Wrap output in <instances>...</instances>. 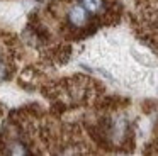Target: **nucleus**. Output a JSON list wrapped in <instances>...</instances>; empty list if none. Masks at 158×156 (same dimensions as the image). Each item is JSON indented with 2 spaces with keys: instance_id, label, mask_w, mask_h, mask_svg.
Masks as SVG:
<instances>
[{
  "instance_id": "f257e3e1",
  "label": "nucleus",
  "mask_w": 158,
  "mask_h": 156,
  "mask_svg": "<svg viewBox=\"0 0 158 156\" xmlns=\"http://www.w3.org/2000/svg\"><path fill=\"white\" fill-rule=\"evenodd\" d=\"M68 20L75 27H83L89 22V12L85 10L83 5H73L68 10Z\"/></svg>"
},
{
  "instance_id": "f03ea898",
  "label": "nucleus",
  "mask_w": 158,
  "mask_h": 156,
  "mask_svg": "<svg viewBox=\"0 0 158 156\" xmlns=\"http://www.w3.org/2000/svg\"><path fill=\"white\" fill-rule=\"evenodd\" d=\"M80 2L85 7L87 12H90V14H99L104 9V0H80Z\"/></svg>"
},
{
  "instance_id": "7ed1b4c3",
  "label": "nucleus",
  "mask_w": 158,
  "mask_h": 156,
  "mask_svg": "<svg viewBox=\"0 0 158 156\" xmlns=\"http://www.w3.org/2000/svg\"><path fill=\"white\" fill-rule=\"evenodd\" d=\"M9 156H29V149L26 148V144L15 141L9 146Z\"/></svg>"
},
{
  "instance_id": "20e7f679",
  "label": "nucleus",
  "mask_w": 158,
  "mask_h": 156,
  "mask_svg": "<svg viewBox=\"0 0 158 156\" xmlns=\"http://www.w3.org/2000/svg\"><path fill=\"white\" fill-rule=\"evenodd\" d=\"M7 78V66L4 63H0V81Z\"/></svg>"
}]
</instances>
